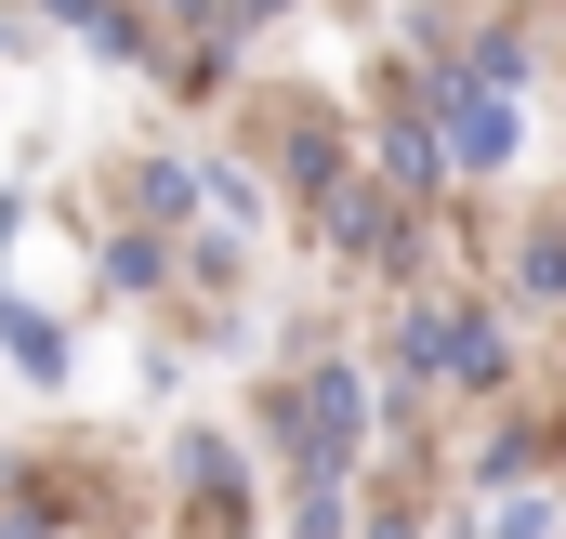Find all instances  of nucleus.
Instances as JSON below:
<instances>
[{
    "label": "nucleus",
    "instance_id": "obj_1",
    "mask_svg": "<svg viewBox=\"0 0 566 539\" xmlns=\"http://www.w3.org/2000/svg\"><path fill=\"white\" fill-rule=\"evenodd\" d=\"M396 369L409 382H501V342H488V316H396Z\"/></svg>",
    "mask_w": 566,
    "mask_h": 539
},
{
    "label": "nucleus",
    "instance_id": "obj_2",
    "mask_svg": "<svg viewBox=\"0 0 566 539\" xmlns=\"http://www.w3.org/2000/svg\"><path fill=\"white\" fill-rule=\"evenodd\" d=\"M290 434H303V487H329V474H343V461H356V382H343V369H329V382H316V395L290 408Z\"/></svg>",
    "mask_w": 566,
    "mask_h": 539
},
{
    "label": "nucleus",
    "instance_id": "obj_3",
    "mask_svg": "<svg viewBox=\"0 0 566 539\" xmlns=\"http://www.w3.org/2000/svg\"><path fill=\"white\" fill-rule=\"evenodd\" d=\"M448 145H461L474 171H488V158H514V106L488 93V66H461V80H448Z\"/></svg>",
    "mask_w": 566,
    "mask_h": 539
},
{
    "label": "nucleus",
    "instance_id": "obj_4",
    "mask_svg": "<svg viewBox=\"0 0 566 539\" xmlns=\"http://www.w3.org/2000/svg\"><path fill=\"white\" fill-rule=\"evenodd\" d=\"M53 13H66V27H80V40H106V53H119V66H158V27H145L133 0H53ZM158 80H171V66H158Z\"/></svg>",
    "mask_w": 566,
    "mask_h": 539
},
{
    "label": "nucleus",
    "instance_id": "obj_5",
    "mask_svg": "<svg viewBox=\"0 0 566 539\" xmlns=\"http://www.w3.org/2000/svg\"><path fill=\"white\" fill-rule=\"evenodd\" d=\"M0 342H13V369H27V382H66V342H53V316L0 303Z\"/></svg>",
    "mask_w": 566,
    "mask_h": 539
},
{
    "label": "nucleus",
    "instance_id": "obj_6",
    "mask_svg": "<svg viewBox=\"0 0 566 539\" xmlns=\"http://www.w3.org/2000/svg\"><path fill=\"white\" fill-rule=\"evenodd\" d=\"M527 276H541V289L566 303V224H541V237H527Z\"/></svg>",
    "mask_w": 566,
    "mask_h": 539
},
{
    "label": "nucleus",
    "instance_id": "obj_7",
    "mask_svg": "<svg viewBox=\"0 0 566 539\" xmlns=\"http://www.w3.org/2000/svg\"><path fill=\"white\" fill-rule=\"evenodd\" d=\"M224 13H238V27H251V13H277V0H224Z\"/></svg>",
    "mask_w": 566,
    "mask_h": 539
},
{
    "label": "nucleus",
    "instance_id": "obj_8",
    "mask_svg": "<svg viewBox=\"0 0 566 539\" xmlns=\"http://www.w3.org/2000/svg\"><path fill=\"white\" fill-rule=\"evenodd\" d=\"M0 539H40V527H27V514H13V527H0Z\"/></svg>",
    "mask_w": 566,
    "mask_h": 539
}]
</instances>
